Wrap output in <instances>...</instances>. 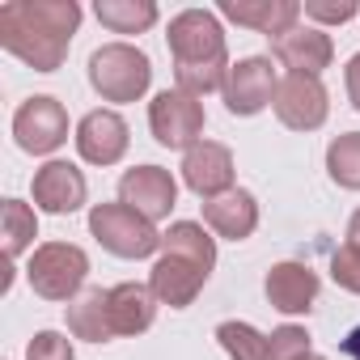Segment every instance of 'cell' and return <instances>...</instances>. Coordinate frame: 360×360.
<instances>
[{"label":"cell","instance_id":"4","mask_svg":"<svg viewBox=\"0 0 360 360\" xmlns=\"http://www.w3.org/2000/svg\"><path fill=\"white\" fill-rule=\"evenodd\" d=\"M85 276L89 255L72 242H43L26 263V280L43 301H77L85 292Z\"/></svg>","mask_w":360,"mask_h":360},{"label":"cell","instance_id":"22","mask_svg":"<svg viewBox=\"0 0 360 360\" xmlns=\"http://www.w3.org/2000/svg\"><path fill=\"white\" fill-rule=\"evenodd\" d=\"M98 22L110 30V34H144L157 26V5L153 0H98L94 5Z\"/></svg>","mask_w":360,"mask_h":360},{"label":"cell","instance_id":"27","mask_svg":"<svg viewBox=\"0 0 360 360\" xmlns=\"http://www.w3.org/2000/svg\"><path fill=\"white\" fill-rule=\"evenodd\" d=\"M301 13L314 26H343V22H352L360 13V5H356V0H305Z\"/></svg>","mask_w":360,"mask_h":360},{"label":"cell","instance_id":"26","mask_svg":"<svg viewBox=\"0 0 360 360\" xmlns=\"http://www.w3.org/2000/svg\"><path fill=\"white\" fill-rule=\"evenodd\" d=\"M309 347H314V339L297 322H284V326H276L267 335V360H309L314 356Z\"/></svg>","mask_w":360,"mask_h":360},{"label":"cell","instance_id":"17","mask_svg":"<svg viewBox=\"0 0 360 360\" xmlns=\"http://www.w3.org/2000/svg\"><path fill=\"white\" fill-rule=\"evenodd\" d=\"M204 284H208V271L195 267V263H187V259H178V255H157V263L148 271L153 297L161 305H169V309H187L200 297Z\"/></svg>","mask_w":360,"mask_h":360},{"label":"cell","instance_id":"25","mask_svg":"<svg viewBox=\"0 0 360 360\" xmlns=\"http://www.w3.org/2000/svg\"><path fill=\"white\" fill-rule=\"evenodd\" d=\"M217 343L225 347L229 360H267V335H259L250 322H221L217 326Z\"/></svg>","mask_w":360,"mask_h":360},{"label":"cell","instance_id":"2","mask_svg":"<svg viewBox=\"0 0 360 360\" xmlns=\"http://www.w3.org/2000/svg\"><path fill=\"white\" fill-rule=\"evenodd\" d=\"M0 47L9 56H18L22 64H30L34 72H56L68 56V39H60L43 22H34L26 0L0 5Z\"/></svg>","mask_w":360,"mask_h":360},{"label":"cell","instance_id":"13","mask_svg":"<svg viewBox=\"0 0 360 360\" xmlns=\"http://www.w3.org/2000/svg\"><path fill=\"white\" fill-rule=\"evenodd\" d=\"M233 153L217 140H200L191 153H183V183L187 191H195L204 204L233 191Z\"/></svg>","mask_w":360,"mask_h":360},{"label":"cell","instance_id":"30","mask_svg":"<svg viewBox=\"0 0 360 360\" xmlns=\"http://www.w3.org/2000/svg\"><path fill=\"white\" fill-rule=\"evenodd\" d=\"M343 81H347V98H352V106L360 110V51L347 60V72H343Z\"/></svg>","mask_w":360,"mask_h":360},{"label":"cell","instance_id":"21","mask_svg":"<svg viewBox=\"0 0 360 360\" xmlns=\"http://www.w3.org/2000/svg\"><path fill=\"white\" fill-rule=\"evenodd\" d=\"M161 255H178V259H187V263H195V267H204L212 276V267H217V238L204 225H195V221H174L161 233Z\"/></svg>","mask_w":360,"mask_h":360},{"label":"cell","instance_id":"7","mask_svg":"<svg viewBox=\"0 0 360 360\" xmlns=\"http://www.w3.org/2000/svg\"><path fill=\"white\" fill-rule=\"evenodd\" d=\"M13 140L30 157H51L68 140V110L51 94H34L13 115Z\"/></svg>","mask_w":360,"mask_h":360},{"label":"cell","instance_id":"8","mask_svg":"<svg viewBox=\"0 0 360 360\" xmlns=\"http://www.w3.org/2000/svg\"><path fill=\"white\" fill-rule=\"evenodd\" d=\"M276 89H280V77L271 68V56H246L229 68V81H225L221 98H225L229 115L250 119V115H259L276 102Z\"/></svg>","mask_w":360,"mask_h":360},{"label":"cell","instance_id":"10","mask_svg":"<svg viewBox=\"0 0 360 360\" xmlns=\"http://www.w3.org/2000/svg\"><path fill=\"white\" fill-rule=\"evenodd\" d=\"M119 204L136 208L144 221H165L178 204V183H174V174L161 169V165H136L119 178Z\"/></svg>","mask_w":360,"mask_h":360},{"label":"cell","instance_id":"11","mask_svg":"<svg viewBox=\"0 0 360 360\" xmlns=\"http://www.w3.org/2000/svg\"><path fill=\"white\" fill-rule=\"evenodd\" d=\"M30 195H34V208H39V212L72 217V212L85 208V200H89V183H85V174H81L72 161H47V165L34 169Z\"/></svg>","mask_w":360,"mask_h":360},{"label":"cell","instance_id":"18","mask_svg":"<svg viewBox=\"0 0 360 360\" xmlns=\"http://www.w3.org/2000/svg\"><path fill=\"white\" fill-rule=\"evenodd\" d=\"M204 225L217 233V238H229V242H246L255 229H259V200L242 187L217 195L204 204Z\"/></svg>","mask_w":360,"mask_h":360},{"label":"cell","instance_id":"5","mask_svg":"<svg viewBox=\"0 0 360 360\" xmlns=\"http://www.w3.org/2000/svg\"><path fill=\"white\" fill-rule=\"evenodd\" d=\"M165 43H169V56H174V68H191V64H221L229 60V47H225V26L212 9H183L169 18V30H165Z\"/></svg>","mask_w":360,"mask_h":360},{"label":"cell","instance_id":"12","mask_svg":"<svg viewBox=\"0 0 360 360\" xmlns=\"http://www.w3.org/2000/svg\"><path fill=\"white\" fill-rule=\"evenodd\" d=\"M72 140H77L81 161H89V165H119V161L127 157L131 131H127V123H123L119 110L102 106V110H89V115L77 123V136H72Z\"/></svg>","mask_w":360,"mask_h":360},{"label":"cell","instance_id":"19","mask_svg":"<svg viewBox=\"0 0 360 360\" xmlns=\"http://www.w3.org/2000/svg\"><path fill=\"white\" fill-rule=\"evenodd\" d=\"M157 297L148 284H136V280H123L110 288V326L115 335H144L153 322H157Z\"/></svg>","mask_w":360,"mask_h":360},{"label":"cell","instance_id":"29","mask_svg":"<svg viewBox=\"0 0 360 360\" xmlns=\"http://www.w3.org/2000/svg\"><path fill=\"white\" fill-rule=\"evenodd\" d=\"M26 360H77L72 352V339L60 335V330H39L30 343H26Z\"/></svg>","mask_w":360,"mask_h":360},{"label":"cell","instance_id":"28","mask_svg":"<svg viewBox=\"0 0 360 360\" xmlns=\"http://www.w3.org/2000/svg\"><path fill=\"white\" fill-rule=\"evenodd\" d=\"M330 280H335L343 292L360 297V250H356V246L343 242V246L330 255Z\"/></svg>","mask_w":360,"mask_h":360},{"label":"cell","instance_id":"20","mask_svg":"<svg viewBox=\"0 0 360 360\" xmlns=\"http://www.w3.org/2000/svg\"><path fill=\"white\" fill-rule=\"evenodd\" d=\"M68 335L85 339V343L115 339V326H110V288H85L77 301H68Z\"/></svg>","mask_w":360,"mask_h":360},{"label":"cell","instance_id":"14","mask_svg":"<svg viewBox=\"0 0 360 360\" xmlns=\"http://www.w3.org/2000/svg\"><path fill=\"white\" fill-rule=\"evenodd\" d=\"M271 60L297 77H322L335 60V43L322 26H292L288 34L271 39Z\"/></svg>","mask_w":360,"mask_h":360},{"label":"cell","instance_id":"3","mask_svg":"<svg viewBox=\"0 0 360 360\" xmlns=\"http://www.w3.org/2000/svg\"><path fill=\"white\" fill-rule=\"evenodd\" d=\"M89 233L98 238V246L115 259H148L161 250V233L153 221H144L136 208L127 204H94L89 208Z\"/></svg>","mask_w":360,"mask_h":360},{"label":"cell","instance_id":"16","mask_svg":"<svg viewBox=\"0 0 360 360\" xmlns=\"http://www.w3.org/2000/svg\"><path fill=\"white\" fill-rule=\"evenodd\" d=\"M217 9H221V18H229L246 30H259L267 39H280L292 26H301V0H221Z\"/></svg>","mask_w":360,"mask_h":360},{"label":"cell","instance_id":"1","mask_svg":"<svg viewBox=\"0 0 360 360\" xmlns=\"http://www.w3.org/2000/svg\"><path fill=\"white\" fill-rule=\"evenodd\" d=\"M89 85L102 102H140L153 85V60L131 43H106L89 56Z\"/></svg>","mask_w":360,"mask_h":360},{"label":"cell","instance_id":"23","mask_svg":"<svg viewBox=\"0 0 360 360\" xmlns=\"http://www.w3.org/2000/svg\"><path fill=\"white\" fill-rule=\"evenodd\" d=\"M0 225H5V259H22L34 238H39V217L26 200H5V208H0Z\"/></svg>","mask_w":360,"mask_h":360},{"label":"cell","instance_id":"9","mask_svg":"<svg viewBox=\"0 0 360 360\" xmlns=\"http://www.w3.org/2000/svg\"><path fill=\"white\" fill-rule=\"evenodd\" d=\"M276 119L292 131H318L330 115V98H326V85L318 77H297V72H284L280 77V89H276V102H271Z\"/></svg>","mask_w":360,"mask_h":360},{"label":"cell","instance_id":"33","mask_svg":"<svg viewBox=\"0 0 360 360\" xmlns=\"http://www.w3.org/2000/svg\"><path fill=\"white\" fill-rule=\"evenodd\" d=\"M309 360H322V356H309Z\"/></svg>","mask_w":360,"mask_h":360},{"label":"cell","instance_id":"32","mask_svg":"<svg viewBox=\"0 0 360 360\" xmlns=\"http://www.w3.org/2000/svg\"><path fill=\"white\" fill-rule=\"evenodd\" d=\"M347 246H356L360 250V208L352 212V221H347Z\"/></svg>","mask_w":360,"mask_h":360},{"label":"cell","instance_id":"15","mask_svg":"<svg viewBox=\"0 0 360 360\" xmlns=\"http://www.w3.org/2000/svg\"><path fill=\"white\" fill-rule=\"evenodd\" d=\"M318 288H322L318 271H314L309 263H292V259H288V263H276V267L267 271V280H263V292H267L271 309H280V314H288V318L309 314L314 301H318Z\"/></svg>","mask_w":360,"mask_h":360},{"label":"cell","instance_id":"6","mask_svg":"<svg viewBox=\"0 0 360 360\" xmlns=\"http://www.w3.org/2000/svg\"><path fill=\"white\" fill-rule=\"evenodd\" d=\"M148 131L161 148L191 153L204 140V102L183 89H161L148 102Z\"/></svg>","mask_w":360,"mask_h":360},{"label":"cell","instance_id":"24","mask_svg":"<svg viewBox=\"0 0 360 360\" xmlns=\"http://www.w3.org/2000/svg\"><path fill=\"white\" fill-rule=\"evenodd\" d=\"M326 174L343 191H360V131H343L326 144Z\"/></svg>","mask_w":360,"mask_h":360},{"label":"cell","instance_id":"31","mask_svg":"<svg viewBox=\"0 0 360 360\" xmlns=\"http://www.w3.org/2000/svg\"><path fill=\"white\" fill-rule=\"evenodd\" d=\"M343 356L360 360V326H352V330H347V339H343Z\"/></svg>","mask_w":360,"mask_h":360}]
</instances>
